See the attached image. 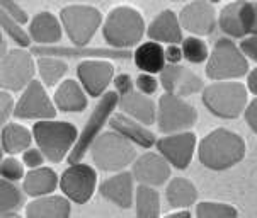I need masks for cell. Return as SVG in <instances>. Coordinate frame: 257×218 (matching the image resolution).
<instances>
[{
  "label": "cell",
  "mask_w": 257,
  "mask_h": 218,
  "mask_svg": "<svg viewBox=\"0 0 257 218\" xmlns=\"http://www.w3.org/2000/svg\"><path fill=\"white\" fill-rule=\"evenodd\" d=\"M160 84L164 85L167 94L184 97V95H191L201 90L203 80L189 68L179 67V65H169L160 73Z\"/></svg>",
  "instance_id": "obj_13"
},
{
  "label": "cell",
  "mask_w": 257,
  "mask_h": 218,
  "mask_svg": "<svg viewBox=\"0 0 257 218\" xmlns=\"http://www.w3.org/2000/svg\"><path fill=\"white\" fill-rule=\"evenodd\" d=\"M252 34L257 36V2H254V19H252Z\"/></svg>",
  "instance_id": "obj_47"
},
{
  "label": "cell",
  "mask_w": 257,
  "mask_h": 218,
  "mask_svg": "<svg viewBox=\"0 0 257 218\" xmlns=\"http://www.w3.org/2000/svg\"><path fill=\"white\" fill-rule=\"evenodd\" d=\"M33 53L41 55L43 58L50 56H68V58H80V56H109V58H128L130 53L126 50H102V48H58V46H41L34 48Z\"/></svg>",
  "instance_id": "obj_20"
},
{
  "label": "cell",
  "mask_w": 257,
  "mask_h": 218,
  "mask_svg": "<svg viewBox=\"0 0 257 218\" xmlns=\"http://www.w3.org/2000/svg\"><path fill=\"white\" fill-rule=\"evenodd\" d=\"M203 102L213 115L221 118H237L245 109L247 90L237 82H221L206 87Z\"/></svg>",
  "instance_id": "obj_4"
},
{
  "label": "cell",
  "mask_w": 257,
  "mask_h": 218,
  "mask_svg": "<svg viewBox=\"0 0 257 218\" xmlns=\"http://www.w3.org/2000/svg\"><path fill=\"white\" fill-rule=\"evenodd\" d=\"M0 19H2V29L9 36L14 39L16 43H19L21 46H29V36L24 33V29L21 28L19 23H16V21L4 11H2V17H0Z\"/></svg>",
  "instance_id": "obj_36"
},
{
  "label": "cell",
  "mask_w": 257,
  "mask_h": 218,
  "mask_svg": "<svg viewBox=\"0 0 257 218\" xmlns=\"http://www.w3.org/2000/svg\"><path fill=\"white\" fill-rule=\"evenodd\" d=\"M167 218H191V215L187 211H181V213H176V215H171Z\"/></svg>",
  "instance_id": "obj_48"
},
{
  "label": "cell",
  "mask_w": 257,
  "mask_h": 218,
  "mask_svg": "<svg viewBox=\"0 0 257 218\" xmlns=\"http://www.w3.org/2000/svg\"><path fill=\"white\" fill-rule=\"evenodd\" d=\"M26 215L28 218H68L70 204L60 196H48L29 204Z\"/></svg>",
  "instance_id": "obj_25"
},
{
  "label": "cell",
  "mask_w": 257,
  "mask_h": 218,
  "mask_svg": "<svg viewBox=\"0 0 257 218\" xmlns=\"http://www.w3.org/2000/svg\"><path fill=\"white\" fill-rule=\"evenodd\" d=\"M0 172H2V177L6 181H17L24 174L23 165L14 159H4L2 165H0Z\"/></svg>",
  "instance_id": "obj_37"
},
{
  "label": "cell",
  "mask_w": 257,
  "mask_h": 218,
  "mask_svg": "<svg viewBox=\"0 0 257 218\" xmlns=\"http://www.w3.org/2000/svg\"><path fill=\"white\" fill-rule=\"evenodd\" d=\"M77 72L85 90L92 97H99L106 90L112 78V73H114L112 65L109 62H102V60H85L78 65Z\"/></svg>",
  "instance_id": "obj_16"
},
{
  "label": "cell",
  "mask_w": 257,
  "mask_h": 218,
  "mask_svg": "<svg viewBox=\"0 0 257 218\" xmlns=\"http://www.w3.org/2000/svg\"><path fill=\"white\" fill-rule=\"evenodd\" d=\"M182 55H184L182 53V50L176 45H171L167 50H165V58H167L172 65H176L177 62H179V60L182 58Z\"/></svg>",
  "instance_id": "obj_45"
},
{
  "label": "cell",
  "mask_w": 257,
  "mask_h": 218,
  "mask_svg": "<svg viewBox=\"0 0 257 218\" xmlns=\"http://www.w3.org/2000/svg\"><path fill=\"white\" fill-rule=\"evenodd\" d=\"M29 34L36 43H56L62 38L58 19L51 12H39L29 26Z\"/></svg>",
  "instance_id": "obj_26"
},
{
  "label": "cell",
  "mask_w": 257,
  "mask_h": 218,
  "mask_svg": "<svg viewBox=\"0 0 257 218\" xmlns=\"http://www.w3.org/2000/svg\"><path fill=\"white\" fill-rule=\"evenodd\" d=\"M142 16L132 7H117L111 11L104 24V38L114 48H130L137 45L143 36Z\"/></svg>",
  "instance_id": "obj_3"
},
{
  "label": "cell",
  "mask_w": 257,
  "mask_h": 218,
  "mask_svg": "<svg viewBox=\"0 0 257 218\" xmlns=\"http://www.w3.org/2000/svg\"><path fill=\"white\" fill-rule=\"evenodd\" d=\"M38 70L43 82L51 87L67 73V63L58 58H39L38 60Z\"/></svg>",
  "instance_id": "obj_32"
},
{
  "label": "cell",
  "mask_w": 257,
  "mask_h": 218,
  "mask_svg": "<svg viewBox=\"0 0 257 218\" xmlns=\"http://www.w3.org/2000/svg\"><path fill=\"white\" fill-rule=\"evenodd\" d=\"M249 70L245 56L230 39H218L206 65V75L213 80L238 78Z\"/></svg>",
  "instance_id": "obj_6"
},
{
  "label": "cell",
  "mask_w": 257,
  "mask_h": 218,
  "mask_svg": "<svg viewBox=\"0 0 257 218\" xmlns=\"http://www.w3.org/2000/svg\"><path fill=\"white\" fill-rule=\"evenodd\" d=\"M2 218H21V216H17V215H12V213H11V215H2Z\"/></svg>",
  "instance_id": "obj_49"
},
{
  "label": "cell",
  "mask_w": 257,
  "mask_h": 218,
  "mask_svg": "<svg viewBox=\"0 0 257 218\" xmlns=\"http://www.w3.org/2000/svg\"><path fill=\"white\" fill-rule=\"evenodd\" d=\"M114 85H116V90H117V94H119V97H123V95L130 94V92H133L132 78L126 75V73H121V75H117V77H116Z\"/></svg>",
  "instance_id": "obj_41"
},
{
  "label": "cell",
  "mask_w": 257,
  "mask_h": 218,
  "mask_svg": "<svg viewBox=\"0 0 257 218\" xmlns=\"http://www.w3.org/2000/svg\"><path fill=\"white\" fill-rule=\"evenodd\" d=\"M137 87L140 89L142 94H154L157 90V80L148 73H142L137 78Z\"/></svg>",
  "instance_id": "obj_39"
},
{
  "label": "cell",
  "mask_w": 257,
  "mask_h": 218,
  "mask_svg": "<svg viewBox=\"0 0 257 218\" xmlns=\"http://www.w3.org/2000/svg\"><path fill=\"white\" fill-rule=\"evenodd\" d=\"M249 89L254 94H257V68H254L252 73L249 75Z\"/></svg>",
  "instance_id": "obj_46"
},
{
  "label": "cell",
  "mask_w": 257,
  "mask_h": 218,
  "mask_svg": "<svg viewBox=\"0 0 257 218\" xmlns=\"http://www.w3.org/2000/svg\"><path fill=\"white\" fill-rule=\"evenodd\" d=\"M165 193H167V201L172 208L189 206V204L196 201V196H198L196 187L187 179H182V177L172 179Z\"/></svg>",
  "instance_id": "obj_30"
},
{
  "label": "cell",
  "mask_w": 257,
  "mask_h": 218,
  "mask_svg": "<svg viewBox=\"0 0 257 218\" xmlns=\"http://www.w3.org/2000/svg\"><path fill=\"white\" fill-rule=\"evenodd\" d=\"M182 28L194 34H211L216 24L215 9L208 2H191L182 9L179 17Z\"/></svg>",
  "instance_id": "obj_17"
},
{
  "label": "cell",
  "mask_w": 257,
  "mask_h": 218,
  "mask_svg": "<svg viewBox=\"0 0 257 218\" xmlns=\"http://www.w3.org/2000/svg\"><path fill=\"white\" fill-rule=\"evenodd\" d=\"M56 184H58V177L51 169L41 167L34 169L26 176L24 179V191L29 196H43L51 191H55Z\"/></svg>",
  "instance_id": "obj_28"
},
{
  "label": "cell",
  "mask_w": 257,
  "mask_h": 218,
  "mask_svg": "<svg viewBox=\"0 0 257 218\" xmlns=\"http://www.w3.org/2000/svg\"><path fill=\"white\" fill-rule=\"evenodd\" d=\"M95 176L94 169L85 164H75L70 165L63 172L60 186L63 193L75 203H87L94 193L95 187Z\"/></svg>",
  "instance_id": "obj_11"
},
{
  "label": "cell",
  "mask_w": 257,
  "mask_h": 218,
  "mask_svg": "<svg viewBox=\"0 0 257 218\" xmlns=\"http://www.w3.org/2000/svg\"><path fill=\"white\" fill-rule=\"evenodd\" d=\"M196 138L193 133H179L172 137L160 138L157 142V148L164 155V159L177 169H186L193 159Z\"/></svg>",
  "instance_id": "obj_15"
},
{
  "label": "cell",
  "mask_w": 257,
  "mask_h": 218,
  "mask_svg": "<svg viewBox=\"0 0 257 218\" xmlns=\"http://www.w3.org/2000/svg\"><path fill=\"white\" fill-rule=\"evenodd\" d=\"M23 160H24L26 165H29L31 169H34V167H38V165L43 164V160H45V154H43L41 150H36V148H29V150L24 152Z\"/></svg>",
  "instance_id": "obj_40"
},
{
  "label": "cell",
  "mask_w": 257,
  "mask_h": 218,
  "mask_svg": "<svg viewBox=\"0 0 257 218\" xmlns=\"http://www.w3.org/2000/svg\"><path fill=\"white\" fill-rule=\"evenodd\" d=\"M14 115L17 118H53L56 115L55 106L48 99V95L39 82L33 80L26 87L23 97L16 106Z\"/></svg>",
  "instance_id": "obj_12"
},
{
  "label": "cell",
  "mask_w": 257,
  "mask_h": 218,
  "mask_svg": "<svg viewBox=\"0 0 257 218\" xmlns=\"http://www.w3.org/2000/svg\"><path fill=\"white\" fill-rule=\"evenodd\" d=\"M119 107L128 116L135 118L143 125H152L155 120V104L150 97L138 92H130L119 97Z\"/></svg>",
  "instance_id": "obj_21"
},
{
  "label": "cell",
  "mask_w": 257,
  "mask_h": 218,
  "mask_svg": "<svg viewBox=\"0 0 257 218\" xmlns=\"http://www.w3.org/2000/svg\"><path fill=\"white\" fill-rule=\"evenodd\" d=\"M240 50L243 55L250 56L254 62H257V36H250V38H245L240 45Z\"/></svg>",
  "instance_id": "obj_42"
},
{
  "label": "cell",
  "mask_w": 257,
  "mask_h": 218,
  "mask_svg": "<svg viewBox=\"0 0 257 218\" xmlns=\"http://www.w3.org/2000/svg\"><path fill=\"white\" fill-rule=\"evenodd\" d=\"M159 194L148 186L140 184L137 189V218H159Z\"/></svg>",
  "instance_id": "obj_31"
},
{
  "label": "cell",
  "mask_w": 257,
  "mask_h": 218,
  "mask_svg": "<svg viewBox=\"0 0 257 218\" xmlns=\"http://www.w3.org/2000/svg\"><path fill=\"white\" fill-rule=\"evenodd\" d=\"M198 120V113L191 104L176 95L165 94L159 101V130L162 133H176L193 126Z\"/></svg>",
  "instance_id": "obj_9"
},
{
  "label": "cell",
  "mask_w": 257,
  "mask_h": 218,
  "mask_svg": "<svg viewBox=\"0 0 257 218\" xmlns=\"http://www.w3.org/2000/svg\"><path fill=\"white\" fill-rule=\"evenodd\" d=\"M147 34L154 41L171 43V45H176V43H179L182 39L179 19H177V16L172 11L160 12L148 26Z\"/></svg>",
  "instance_id": "obj_19"
},
{
  "label": "cell",
  "mask_w": 257,
  "mask_h": 218,
  "mask_svg": "<svg viewBox=\"0 0 257 218\" xmlns=\"http://www.w3.org/2000/svg\"><path fill=\"white\" fill-rule=\"evenodd\" d=\"M171 176V167L164 157L157 154H145L135 162L133 177L142 186H160Z\"/></svg>",
  "instance_id": "obj_18"
},
{
  "label": "cell",
  "mask_w": 257,
  "mask_h": 218,
  "mask_svg": "<svg viewBox=\"0 0 257 218\" xmlns=\"http://www.w3.org/2000/svg\"><path fill=\"white\" fill-rule=\"evenodd\" d=\"M0 102H2V123H4V126H6V120L11 116V111H12L11 94H7L6 90H4V92L0 94Z\"/></svg>",
  "instance_id": "obj_43"
},
{
  "label": "cell",
  "mask_w": 257,
  "mask_h": 218,
  "mask_svg": "<svg viewBox=\"0 0 257 218\" xmlns=\"http://www.w3.org/2000/svg\"><path fill=\"white\" fill-rule=\"evenodd\" d=\"M245 155V143L237 133L215 130L199 143V160L210 169L223 171L240 162Z\"/></svg>",
  "instance_id": "obj_1"
},
{
  "label": "cell",
  "mask_w": 257,
  "mask_h": 218,
  "mask_svg": "<svg viewBox=\"0 0 257 218\" xmlns=\"http://www.w3.org/2000/svg\"><path fill=\"white\" fill-rule=\"evenodd\" d=\"M182 53L184 58L191 63H201L208 58V48L204 41L198 38H186L182 43Z\"/></svg>",
  "instance_id": "obj_34"
},
{
  "label": "cell",
  "mask_w": 257,
  "mask_h": 218,
  "mask_svg": "<svg viewBox=\"0 0 257 218\" xmlns=\"http://www.w3.org/2000/svg\"><path fill=\"white\" fill-rule=\"evenodd\" d=\"M198 218H237V210L230 204L201 203L198 204Z\"/></svg>",
  "instance_id": "obj_35"
},
{
  "label": "cell",
  "mask_w": 257,
  "mask_h": 218,
  "mask_svg": "<svg viewBox=\"0 0 257 218\" xmlns=\"http://www.w3.org/2000/svg\"><path fill=\"white\" fill-rule=\"evenodd\" d=\"M111 126L116 133H119L121 137H124L126 140H133L135 143L142 147H152L155 143V135L148 132L145 126H142L137 121L130 120L124 115H114L111 118Z\"/></svg>",
  "instance_id": "obj_23"
},
{
  "label": "cell",
  "mask_w": 257,
  "mask_h": 218,
  "mask_svg": "<svg viewBox=\"0 0 257 218\" xmlns=\"http://www.w3.org/2000/svg\"><path fill=\"white\" fill-rule=\"evenodd\" d=\"M33 133L39 150L51 162H60L78 140L77 128L65 121H39L34 125Z\"/></svg>",
  "instance_id": "obj_2"
},
{
  "label": "cell",
  "mask_w": 257,
  "mask_h": 218,
  "mask_svg": "<svg viewBox=\"0 0 257 218\" xmlns=\"http://www.w3.org/2000/svg\"><path fill=\"white\" fill-rule=\"evenodd\" d=\"M254 19V4L252 2H232L220 14L221 29L233 38H243L252 33Z\"/></svg>",
  "instance_id": "obj_14"
},
{
  "label": "cell",
  "mask_w": 257,
  "mask_h": 218,
  "mask_svg": "<svg viewBox=\"0 0 257 218\" xmlns=\"http://www.w3.org/2000/svg\"><path fill=\"white\" fill-rule=\"evenodd\" d=\"M101 194L104 198L111 199L112 203H116L121 208H128L132 204L133 198V179L132 174L123 172L117 176L107 179L101 186Z\"/></svg>",
  "instance_id": "obj_22"
},
{
  "label": "cell",
  "mask_w": 257,
  "mask_h": 218,
  "mask_svg": "<svg viewBox=\"0 0 257 218\" xmlns=\"http://www.w3.org/2000/svg\"><path fill=\"white\" fill-rule=\"evenodd\" d=\"M135 157L133 145L116 132L102 133L92 145V159L102 171H119Z\"/></svg>",
  "instance_id": "obj_5"
},
{
  "label": "cell",
  "mask_w": 257,
  "mask_h": 218,
  "mask_svg": "<svg viewBox=\"0 0 257 218\" xmlns=\"http://www.w3.org/2000/svg\"><path fill=\"white\" fill-rule=\"evenodd\" d=\"M31 143V133L21 125L11 123L2 128V148L7 154L23 152Z\"/></svg>",
  "instance_id": "obj_29"
},
{
  "label": "cell",
  "mask_w": 257,
  "mask_h": 218,
  "mask_svg": "<svg viewBox=\"0 0 257 218\" xmlns=\"http://www.w3.org/2000/svg\"><path fill=\"white\" fill-rule=\"evenodd\" d=\"M34 63L28 51L12 50L2 60V87L9 90H21L33 82Z\"/></svg>",
  "instance_id": "obj_10"
},
{
  "label": "cell",
  "mask_w": 257,
  "mask_h": 218,
  "mask_svg": "<svg viewBox=\"0 0 257 218\" xmlns=\"http://www.w3.org/2000/svg\"><path fill=\"white\" fill-rule=\"evenodd\" d=\"M0 191H2V215H11L23 203V196L11 181L6 179H2Z\"/></svg>",
  "instance_id": "obj_33"
},
{
  "label": "cell",
  "mask_w": 257,
  "mask_h": 218,
  "mask_svg": "<svg viewBox=\"0 0 257 218\" xmlns=\"http://www.w3.org/2000/svg\"><path fill=\"white\" fill-rule=\"evenodd\" d=\"M137 67L145 73H162L165 68V51L159 43H143L133 55Z\"/></svg>",
  "instance_id": "obj_24"
},
{
  "label": "cell",
  "mask_w": 257,
  "mask_h": 218,
  "mask_svg": "<svg viewBox=\"0 0 257 218\" xmlns=\"http://www.w3.org/2000/svg\"><path fill=\"white\" fill-rule=\"evenodd\" d=\"M2 11L7 12V14L19 24H23L28 21V14H26V11L23 7L17 6L16 2H2Z\"/></svg>",
  "instance_id": "obj_38"
},
{
  "label": "cell",
  "mask_w": 257,
  "mask_h": 218,
  "mask_svg": "<svg viewBox=\"0 0 257 218\" xmlns=\"http://www.w3.org/2000/svg\"><path fill=\"white\" fill-rule=\"evenodd\" d=\"M55 104L62 111L78 113L87 106V99L82 92L80 85L73 80H65L55 92Z\"/></svg>",
  "instance_id": "obj_27"
},
{
  "label": "cell",
  "mask_w": 257,
  "mask_h": 218,
  "mask_svg": "<svg viewBox=\"0 0 257 218\" xmlns=\"http://www.w3.org/2000/svg\"><path fill=\"white\" fill-rule=\"evenodd\" d=\"M119 104V94L117 92H107L101 97V102L95 106L94 113L90 115L89 121L82 130L80 137H78L77 143L73 145V150L68 155V164L75 165L78 164V160L85 155L87 148L90 145H94V142L99 138V133H101L102 126L106 125L107 118L111 116V113L114 111V107Z\"/></svg>",
  "instance_id": "obj_7"
},
{
  "label": "cell",
  "mask_w": 257,
  "mask_h": 218,
  "mask_svg": "<svg viewBox=\"0 0 257 218\" xmlns=\"http://www.w3.org/2000/svg\"><path fill=\"white\" fill-rule=\"evenodd\" d=\"M245 120L250 125V128L257 133V99L254 102H250V106L245 111Z\"/></svg>",
  "instance_id": "obj_44"
},
{
  "label": "cell",
  "mask_w": 257,
  "mask_h": 218,
  "mask_svg": "<svg viewBox=\"0 0 257 218\" xmlns=\"http://www.w3.org/2000/svg\"><path fill=\"white\" fill-rule=\"evenodd\" d=\"M68 38L77 46H85L101 24V12L92 6H68L62 11Z\"/></svg>",
  "instance_id": "obj_8"
}]
</instances>
